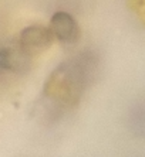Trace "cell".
Listing matches in <instances>:
<instances>
[{"mask_svg": "<svg viewBox=\"0 0 145 157\" xmlns=\"http://www.w3.org/2000/svg\"><path fill=\"white\" fill-rule=\"evenodd\" d=\"M29 55L20 48V51L11 47L0 50V67L11 71H22L29 65Z\"/></svg>", "mask_w": 145, "mask_h": 157, "instance_id": "3", "label": "cell"}, {"mask_svg": "<svg viewBox=\"0 0 145 157\" xmlns=\"http://www.w3.org/2000/svg\"><path fill=\"white\" fill-rule=\"evenodd\" d=\"M53 41V34L50 29H44L40 26L27 27L22 31L20 36V48L29 57L40 54L50 47Z\"/></svg>", "mask_w": 145, "mask_h": 157, "instance_id": "1", "label": "cell"}, {"mask_svg": "<svg viewBox=\"0 0 145 157\" xmlns=\"http://www.w3.org/2000/svg\"><path fill=\"white\" fill-rule=\"evenodd\" d=\"M50 31L53 37L65 44L76 43L80 37V29L77 26L76 20L64 11H58L51 17Z\"/></svg>", "mask_w": 145, "mask_h": 157, "instance_id": "2", "label": "cell"}]
</instances>
